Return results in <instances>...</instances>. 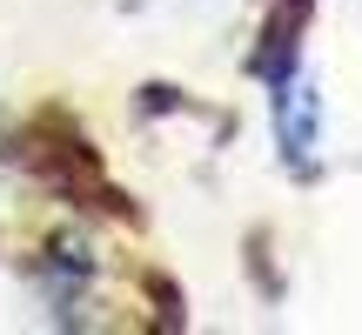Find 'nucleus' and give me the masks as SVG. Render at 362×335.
Masks as SVG:
<instances>
[{"mask_svg":"<svg viewBox=\"0 0 362 335\" xmlns=\"http://www.w3.org/2000/svg\"><path fill=\"white\" fill-rule=\"evenodd\" d=\"M275 141H282V161L296 168V175L315 168V148H322V94H315L296 67L275 81Z\"/></svg>","mask_w":362,"mask_h":335,"instance_id":"obj_1","label":"nucleus"}]
</instances>
